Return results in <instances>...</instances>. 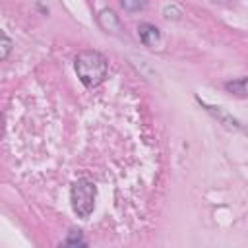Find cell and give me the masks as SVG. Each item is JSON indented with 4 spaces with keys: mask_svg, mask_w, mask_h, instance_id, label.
Returning a JSON list of instances; mask_svg holds the SVG:
<instances>
[{
    "mask_svg": "<svg viewBox=\"0 0 248 248\" xmlns=\"http://www.w3.org/2000/svg\"><path fill=\"white\" fill-rule=\"evenodd\" d=\"M74 68L85 87H97L108 74V62L99 50H81L74 60Z\"/></svg>",
    "mask_w": 248,
    "mask_h": 248,
    "instance_id": "1",
    "label": "cell"
},
{
    "mask_svg": "<svg viewBox=\"0 0 248 248\" xmlns=\"http://www.w3.org/2000/svg\"><path fill=\"white\" fill-rule=\"evenodd\" d=\"M95 198L97 188L87 178H78L70 188V202L72 209L79 219H87L95 209Z\"/></svg>",
    "mask_w": 248,
    "mask_h": 248,
    "instance_id": "2",
    "label": "cell"
},
{
    "mask_svg": "<svg viewBox=\"0 0 248 248\" xmlns=\"http://www.w3.org/2000/svg\"><path fill=\"white\" fill-rule=\"evenodd\" d=\"M203 107H205V110L211 114V116H215L223 126H227V128H231V130H240V132H246L248 134V128L246 126H242L234 116H231L225 108H221V107H215V105H205V103H202Z\"/></svg>",
    "mask_w": 248,
    "mask_h": 248,
    "instance_id": "3",
    "label": "cell"
},
{
    "mask_svg": "<svg viewBox=\"0 0 248 248\" xmlns=\"http://www.w3.org/2000/svg\"><path fill=\"white\" fill-rule=\"evenodd\" d=\"M97 23H99V27H101L103 31H107V33H110V35H118V33H120V19H118V16H116L112 10H108V8H105V10L99 12Z\"/></svg>",
    "mask_w": 248,
    "mask_h": 248,
    "instance_id": "4",
    "label": "cell"
},
{
    "mask_svg": "<svg viewBox=\"0 0 248 248\" xmlns=\"http://www.w3.org/2000/svg\"><path fill=\"white\" fill-rule=\"evenodd\" d=\"M138 35H140V41H141L145 46H155V45L159 43V39H161L159 29H157L155 25H151V23H141V25L138 27Z\"/></svg>",
    "mask_w": 248,
    "mask_h": 248,
    "instance_id": "5",
    "label": "cell"
},
{
    "mask_svg": "<svg viewBox=\"0 0 248 248\" xmlns=\"http://www.w3.org/2000/svg\"><path fill=\"white\" fill-rule=\"evenodd\" d=\"M225 89H227L231 95H236V97H248V78H240V79L227 81V83H225Z\"/></svg>",
    "mask_w": 248,
    "mask_h": 248,
    "instance_id": "6",
    "label": "cell"
},
{
    "mask_svg": "<svg viewBox=\"0 0 248 248\" xmlns=\"http://www.w3.org/2000/svg\"><path fill=\"white\" fill-rule=\"evenodd\" d=\"M120 6H122L126 12L134 14V12H141V10L147 6V0H120Z\"/></svg>",
    "mask_w": 248,
    "mask_h": 248,
    "instance_id": "7",
    "label": "cell"
},
{
    "mask_svg": "<svg viewBox=\"0 0 248 248\" xmlns=\"http://www.w3.org/2000/svg\"><path fill=\"white\" fill-rule=\"evenodd\" d=\"M62 244H64V246H85L87 242L83 240L81 231H72V232L66 236V240H64Z\"/></svg>",
    "mask_w": 248,
    "mask_h": 248,
    "instance_id": "8",
    "label": "cell"
},
{
    "mask_svg": "<svg viewBox=\"0 0 248 248\" xmlns=\"http://www.w3.org/2000/svg\"><path fill=\"white\" fill-rule=\"evenodd\" d=\"M10 50H12V41H10V37L6 33H2V52H0V58L6 60L8 54H10Z\"/></svg>",
    "mask_w": 248,
    "mask_h": 248,
    "instance_id": "9",
    "label": "cell"
},
{
    "mask_svg": "<svg viewBox=\"0 0 248 248\" xmlns=\"http://www.w3.org/2000/svg\"><path fill=\"white\" fill-rule=\"evenodd\" d=\"M163 14H165V17L167 19H178L180 17V10L176 8V6H165V10H163Z\"/></svg>",
    "mask_w": 248,
    "mask_h": 248,
    "instance_id": "10",
    "label": "cell"
}]
</instances>
